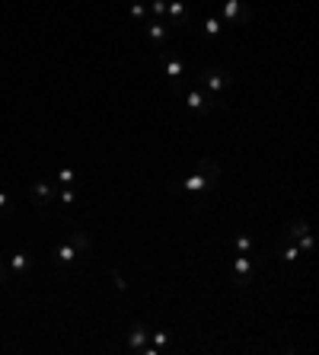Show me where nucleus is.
Returning a JSON list of instances; mask_svg holds the SVG:
<instances>
[{
	"label": "nucleus",
	"mask_w": 319,
	"mask_h": 355,
	"mask_svg": "<svg viewBox=\"0 0 319 355\" xmlns=\"http://www.w3.org/2000/svg\"><path fill=\"white\" fill-rule=\"evenodd\" d=\"M230 84H233V74H230V70H220V67H208V70H201V74H198V87H205L211 96L223 93Z\"/></svg>",
	"instance_id": "f257e3e1"
},
{
	"label": "nucleus",
	"mask_w": 319,
	"mask_h": 355,
	"mask_svg": "<svg viewBox=\"0 0 319 355\" xmlns=\"http://www.w3.org/2000/svg\"><path fill=\"white\" fill-rule=\"evenodd\" d=\"M249 278H252V263H249V256H243V253H240V256L233 259V285H236V288H243Z\"/></svg>",
	"instance_id": "f03ea898"
},
{
	"label": "nucleus",
	"mask_w": 319,
	"mask_h": 355,
	"mask_svg": "<svg viewBox=\"0 0 319 355\" xmlns=\"http://www.w3.org/2000/svg\"><path fill=\"white\" fill-rule=\"evenodd\" d=\"M147 339H150L147 326H144V323H131V333H128V346H131V352L144 355V349H147Z\"/></svg>",
	"instance_id": "7ed1b4c3"
},
{
	"label": "nucleus",
	"mask_w": 319,
	"mask_h": 355,
	"mask_svg": "<svg viewBox=\"0 0 319 355\" xmlns=\"http://www.w3.org/2000/svg\"><path fill=\"white\" fill-rule=\"evenodd\" d=\"M198 173L208 176L211 186H217V180H220V167H217L214 157H198Z\"/></svg>",
	"instance_id": "20e7f679"
},
{
	"label": "nucleus",
	"mask_w": 319,
	"mask_h": 355,
	"mask_svg": "<svg viewBox=\"0 0 319 355\" xmlns=\"http://www.w3.org/2000/svg\"><path fill=\"white\" fill-rule=\"evenodd\" d=\"M223 19L243 22V19H249V10H246V13H240V0H227V4H223Z\"/></svg>",
	"instance_id": "39448f33"
},
{
	"label": "nucleus",
	"mask_w": 319,
	"mask_h": 355,
	"mask_svg": "<svg viewBox=\"0 0 319 355\" xmlns=\"http://www.w3.org/2000/svg\"><path fill=\"white\" fill-rule=\"evenodd\" d=\"M160 61H163V67H166V74H169L172 80H179V77H182V61H179V58H169L166 52H163V55H160Z\"/></svg>",
	"instance_id": "423d86ee"
},
{
	"label": "nucleus",
	"mask_w": 319,
	"mask_h": 355,
	"mask_svg": "<svg viewBox=\"0 0 319 355\" xmlns=\"http://www.w3.org/2000/svg\"><path fill=\"white\" fill-rule=\"evenodd\" d=\"M185 189H188V192H205V189H211V183H208V176H201V173L195 170V173L185 180Z\"/></svg>",
	"instance_id": "0eeeda50"
},
{
	"label": "nucleus",
	"mask_w": 319,
	"mask_h": 355,
	"mask_svg": "<svg viewBox=\"0 0 319 355\" xmlns=\"http://www.w3.org/2000/svg\"><path fill=\"white\" fill-rule=\"evenodd\" d=\"M10 269H13L16 272V275H22V272H26L29 269V253H13V256H10Z\"/></svg>",
	"instance_id": "6e6552de"
},
{
	"label": "nucleus",
	"mask_w": 319,
	"mask_h": 355,
	"mask_svg": "<svg viewBox=\"0 0 319 355\" xmlns=\"http://www.w3.org/2000/svg\"><path fill=\"white\" fill-rule=\"evenodd\" d=\"M70 246H74L77 253H90V240L80 231H70Z\"/></svg>",
	"instance_id": "1a4fd4ad"
},
{
	"label": "nucleus",
	"mask_w": 319,
	"mask_h": 355,
	"mask_svg": "<svg viewBox=\"0 0 319 355\" xmlns=\"http://www.w3.org/2000/svg\"><path fill=\"white\" fill-rule=\"evenodd\" d=\"M147 35H150V39L157 42V45H163V39H166V29H163V22H157V19H153L150 26H147Z\"/></svg>",
	"instance_id": "9d476101"
},
{
	"label": "nucleus",
	"mask_w": 319,
	"mask_h": 355,
	"mask_svg": "<svg viewBox=\"0 0 319 355\" xmlns=\"http://www.w3.org/2000/svg\"><path fill=\"white\" fill-rule=\"evenodd\" d=\"M74 259H77V250H74V246H70V243H64V246H57V263H74Z\"/></svg>",
	"instance_id": "9b49d317"
},
{
	"label": "nucleus",
	"mask_w": 319,
	"mask_h": 355,
	"mask_svg": "<svg viewBox=\"0 0 319 355\" xmlns=\"http://www.w3.org/2000/svg\"><path fill=\"white\" fill-rule=\"evenodd\" d=\"M306 234H310V224L306 221H291V237L294 240H300V237H306Z\"/></svg>",
	"instance_id": "f8f14e48"
},
{
	"label": "nucleus",
	"mask_w": 319,
	"mask_h": 355,
	"mask_svg": "<svg viewBox=\"0 0 319 355\" xmlns=\"http://www.w3.org/2000/svg\"><path fill=\"white\" fill-rule=\"evenodd\" d=\"M166 13L172 19H182L185 16V4H182V0H169V4H166Z\"/></svg>",
	"instance_id": "ddd939ff"
},
{
	"label": "nucleus",
	"mask_w": 319,
	"mask_h": 355,
	"mask_svg": "<svg viewBox=\"0 0 319 355\" xmlns=\"http://www.w3.org/2000/svg\"><path fill=\"white\" fill-rule=\"evenodd\" d=\"M32 195L39 198V202H42V198H51V186L48 183H35L32 186Z\"/></svg>",
	"instance_id": "4468645a"
},
{
	"label": "nucleus",
	"mask_w": 319,
	"mask_h": 355,
	"mask_svg": "<svg viewBox=\"0 0 319 355\" xmlns=\"http://www.w3.org/2000/svg\"><path fill=\"white\" fill-rule=\"evenodd\" d=\"M220 29H223V22H220V19H217V16H211V19H208V22H205V32H208V35H217V32H220Z\"/></svg>",
	"instance_id": "2eb2a0df"
},
{
	"label": "nucleus",
	"mask_w": 319,
	"mask_h": 355,
	"mask_svg": "<svg viewBox=\"0 0 319 355\" xmlns=\"http://www.w3.org/2000/svg\"><path fill=\"white\" fill-rule=\"evenodd\" d=\"M236 250H240V253H249V250H252V237H246V234H243L240 240H236Z\"/></svg>",
	"instance_id": "dca6fc26"
},
{
	"label": "nucleus",
	"mask_w": 319,
	"mask_h": 355,
	"mask_svg": "<svg viewBox=\"0 0 319 355\" xmlns=\"http://www.w3.org/2000/svg\"><path fill=\"white\" fill-rule=\"evenodd\" d=\"M112 282H115V288H118V291H128V282L122 278V272H118V269H112Z\"/></svg>",
	"instance_id": "f3484780"
},
{
	"label": "nucleus",
	"mask_w": 319,
	"mask_h": 355,
	"mask_svg": "<svg viewBox=\"0 0 319 355\" xmlns=\"http://www.w3.org/2000/svg\"><path fill=\"white\" fill-rule=\"evenodd\" d=\"M57 183H64V186H70V183H74V170H61V173H57Z\"/></svg>",
	"instance_id": "a211bd4d"
},
{
	"label": "nucleus",
	"mask_w": 319,
	"mask_h": 355,
	"mask_svg": "<svg viewBox=\"0 0 319 355\" xmlns=\"http://www.w3.org/2000/svg\"><path fill=\"white\" fill-rule=\"evenodd\" d=\"M150 339L157 342V346H166V342H169V333H163V329H157V333H150Z\"/></svg>",
	"instance_id": "6ab92c4d"
},
{
	"label": "nucleus",
	"mask_w": 319,
	"mask_h": 355,
	"mask_svg": "<svg viewBox=\"0 0 319 355\" xmlns=\"http://www.w3.org/2000/svg\"><path fill=\"white\" fill-rule=\"evenodd\" d=\"M131 16H134V19H144V16H147V7H144V4H134V7H131Z\"/></svg>",
	"instance_id": "aec40b11"
},
{
	"label": "nucleus",
	"mask_w": 319,
	"mask_h": 355,
	"mask_svg": "<svg viewBox=\"0 0 319 355\" xmlns=\"http://www.w3.org/2000/svg\"><path fill=\"white\" fill-rule=\"evenodd\" d=\"M153 13H157V16H163V13H166V0H153Z\"/></svg>",
	"instance_id": "412c9836"
},
{
	"label": "nucleus",
	"mask_w": 319,
	"mask_h": 355,
	"mask_svg": "<svg viewBox=\"0 0 319 355\" xmlns=\"http://www.w3.org/2000/svg\"><path fill=\"white\" fill-rule=\"evenodd\" d=\"M297 256H300V246H287V250H284V259H287V263H294Z\"/></svg>",
	"instance_id": "4be33fe9"
},
{
	"label": "nucleus",
	"mask_w": 319,
	"mask_h": 355,
	"mask_svg": "<svg viewBox=\"0 0 319 355\" xmlns=\"http://www.w3.org/2000/svg\"><path fill=\"white\" fill-rule=\"evenodd\" d=\"M300 250H303V253H310V250H313V237H310V234L300 237Z\"/></svg>",
	"instance_id": "5701e85b"
},
{
	"label": "nucleus",
	"mask_w": 319,
	"mask_h": 355,
	"mask_svg": "<svg viewBox=\"0 0 319 355\" xmlns=\"http://www.w3.org/2000/svg\"><path fill=\"white\" fill-rule=\"evenodd\" d=\"M74 198H77L74 189H64V192H61V202H64V205H74Z\"/></svg>",
	"instance_id": "b1692460"
},
{
	"label": "nucleus",
	"mask_w": 319,
	"mask_h": 355,
	"mask_svg": "<svg viewBox=\"0 0 319 355\" xmlns=\"http://www.w3.org/2000/svg\"><path fill=\"white\" fill-rule=\"evenodd\" d=\"M0 211H4V215H10V198L0 192Z\"/></svg>",
	"instance_id": "393cba45"
},
{
	"label": "nucleus",
	"mask_w": 319,
	"mask_h": 355,
	"mask_svg": "<svg viewBox=\"0 0 319 355\" xmlns=\"http://www.w3.org/2000/svg\"><path fill=\"white\" fill-rule=\"evenodd\" d=\"M4 282H7V272H4V266H0V285H4Z\"/></svg>",
	"instance_id": "a878e982"
}]
</instances>
